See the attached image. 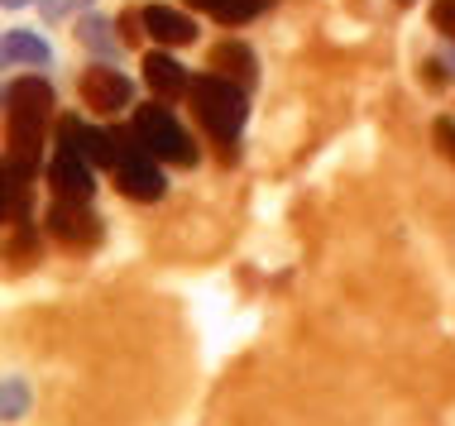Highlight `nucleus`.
Listing matches in <instances>:
<instances>
[{
    "mask_svg": "<svg viewBox=\"0 0 455 426\" xmlns=\"http://www.w3.org/2000/svg\"><path fill=\"white\" fill-rule=\"evenodd\" d=\"M5 144H10V168L5 178L10 182H29V173L39 168V154H44V130L53 120L58 101H53V87L44 77H20L10 82L5 91Z\"/></svg>",
    "mask_w": 455,
    "mask_h": 426,
    "instance_id": "f257e3e1",
    "label": "nucleus"
},
{
    "mask_svg": "<svg viewBox=\"0 0 455 426\" xmlns=\"http://www.w3.org/2000/svg\"><path fill=\"white\" fill-rule=\"evenodd\" d=\"M192 111H196V125L212 135L220 149H230L235 135L244 130V115H250V101H244V87L235 82L216 77V72H206V77L192 82Z\"/></svg>",
    "mask_w": 455,
    "mask_h": 426,
    "instance_id": "f03ea898",
    "label": "nucleus"
},
{
    "mask_svg": "<svg viewBox=\"0 0 455 426\" xmlns=\"http://www.w3.org/2000/svg\"><path fill=\"white\" fill-rule=\"evenodd\" d=\"M134 135L144 139V149L164 163H178V168H192L196 163V149L188 139V130L178 125V115L168 111V101H154V106H140L134 111Z\"/></svg>",
    "mask_w": 455,
    "mask_h": 426,
    "instance_id": "7ed1b4c3",
    "label": "nucleus"
},
{
    "mask_svg": "<svg viewBox=\"0 0 455 426\" xmlns=\"http://www.w3.org/2000/svg\"><path fill=\"white\" fill-rule=\"evenodd\" d=\"M120 139V158H116V182L130 201H158L164 197V173H158V158L144 149V139L134 130H116Z\"/></svg>",
    "mask_w": 455,
    "mask_h": 426,
    "instance_id": "20e7f679",
    "label": "nucleus"
},
{
    "mask_svg": "<svg viewBox=\"0 0 455 426\" xmlns=\"http://www.w3.org/2000/svg\"><path fill=\"white\" fill-rule=\"evenodd\" d=\"M44 225H48V235H53L58 245H68V249L101 245V221H96L92 201H63V197H53Z\"/></svg>",
    "mask_w": 455,
    "mask_h": 426,
    "instance_id": "39448f33",
    "label": "nucleus"
},
{
    "mask_svg": "<svg viewBox=\"0 0 455 426\" xmlns=\"http://www.w3.org/2000/svg\"><path fill=\"white\" fill-rule=\"evenodd\" d=\"M77 96H82V106L96 115H120L130 106V82L120 77L116 67H106V63H92L87 72L77 77Z\"/></svg>",
    "mask_w": 455,
    "mask_h": 426,
    "instance_id": "423d86ee",
    "label": "nucleus"
},
{
    "mask_svg": "<svg viewBox=\"0 0 455 426\" xmlns=\"http://www.w3.org/2000/svg\"><path fill=\"white\" fill-rule=\"evenodd\" d=\"M48 187H53V197H63V201H92V197H96L92 163H87L77 149L58 144V154L48 158Z\"/></svg>",
    "mask_w": 455,
    "mask_h": 426,
    "instance_id": "0eeeda50",
    "label": "nucleus"
},
{
    "mask_svg": "<svg viewBox=\"0 0 455 426\" xmlns=\"http://www.w3.org/2000/svg\"><path fill=\"white\" fill-rule=\"evenodd\" d=\"M58 144H68V149H77V154L87 158L92 168H116V158H120V139H116V130L82 125L77 115L58 120Z\"/></svg>",
    "mask_w": 455,
    "mask_h": 426,
    "instance_id": "6e6552de",
    "label": "nucleus"
},
{
    "mask_svg": "<svg viewBox=\"0 0 455 426\" xmlns=\"http://www.w3.org/2000/svg\"><path fill=\"white\" fill-rule=\"evenodd\" d=\"M144 82H149V91L158 96V101H178V96L192 91L188 82V67L178 63L168 48H154V53H144Z\"/></svg>",
    "mask_w": 455,
    "mask_h": 426,
    "instance_id": "1a4fd4ad",
    "label": "nucleus"
},
{
    "mask_svg": "<svg viewBox=\"0 0 455 426\" xmlns=\"http://www.w3.org/2000/svg\"><path fill=\"white\" fill-rule=\"evenodd\" d=\"M212 72L250 91L254 82H259V58H254V48H250V43L226 39V43H216V48H212Z\"/></svg>",
    "mask_w": 455,
    "mask_h": 426,
    "instance_id": "9d476101",
    "label": "nucleus"
},
{
    "mask_svg": "<svg viewBox=\"0 0 455 426\" xmlns=\"http://www.w3.org/2000/svg\"><path fill=\"white\" fill-rule=\"evenodd\" d=\"M144 34L158 39L164 48H182V43L196 39V24L188 15H178V10H168V5H149L144 10Z\"/></svg>",
    "mask_w": 455,
    "mask_h": 426,
    "instance_id": "9b49d317",
    "label": "nucleus"
},
{
    "mask_svg": "<svg viewBox=\"0 0 455 426\" xmlns=\"http://www.w3.org/2000/svg\"><path fill=\"white\" fill-rule=\"evenodd\" d=\"M5 63H34V67H44L48 63V43L39 39V34H29V29H10L5 34Z\"/></svg>",
    "mask_w": 455,
    "mask_h": 426,
    "instance_id": "f8f14e48",
    "label": "nucleus"
},
{
    "mask_svg": "<svg viewBox=\"0 0 455 426\" xmlns=\"http://www.w3.org/2000/svg\"><path fill=\"white\" fill-rule=\"evenodd\" d=\"M188 5H192V10H206V15H216L220 24H244V20L259 15L268 0H188Z\"/></svg>",
    "mask_w": 455,
    "mask_h": 426,
    "instance_id": "ddd939ff",
    "label": "nucleus"
},
{
    "mask_svg": "<svg viewBox=\"0 0 455 426\" xmlns=\"http://www.w3.org/2000/svg\"><path fill=\"white\" fill-rule=\"evenodd\" d=\"M24 407H29V388H24V379H5V422H20Z\"/></svg>",
    "mask_w": 455,
    "mask_h": 426,
    "instance_id": "4468645a",
    "label": "nucleus"
},
{
    "mask_svg": "<svg viewBox=\"0 0 455 426\" xmlns=\"http://www.w3.org/2000/svg\"><path fill=\"white\" fill-rule=\"evenodd\" d=\"M77 34H82V43H92V48H101V53H110V39H106V20H101V15L82 20V24H77Z\"/></svg>",
    "mask_w": 455,
    "mask_h": 426,
    "instance_id": "2eb2a0df",
    "label": "nucleus"
},
{
    "mask_svg": "<svg viewBox=\"0 0 455 426\" xmlns=\"http://www.w3.org/2000/svg\"><path fill=\"white\" fill-rule=\"evenodd\" d=\"M432 24H436V34H446V39L455 43V0H436V5H432Z\"/></svg>",
    "mask_w": 455,
    "mask_h": 426,
    "instance_id": "dca6fc26",
    "label": "nucleus"
},
{
    "mask_svg": "<svg viewBox=\"0 0 455 426\" xmlns=\"http://www.w3.org/2000/svg\"><path fill=\"white\" fill-rule=\"evenodd\" d=\"M436 144L455 158V125H451V120H436Z\"/></svg>",
    "mask_w": 455,
    "mask_h": 426,
    "instance_id": "f3484780",
    "label": "nucleus"
},
{
    "mask_svg": "<svg viewBox=\"0 0 455 426\" xmlns=\"http://www.w3.org/2000/svg\"><path fill=\"white\" fill-rule=\"evenodd\" d=\"M5 5H10V10H20V5H29V0H5Z\"/></svg>",
    "mask_w": 455,
    "mask_h": 426,
    "instance_id": "a211bd4d",
    "label": "nucleus"
},
{
    "mask_svg": "<svg viewBox=\"0 0 455 426\" xmlns=\"http://www.w3.org/2000/svg\"><path fill=\"white\" fill-rule=\"evenodd\" d=\"M398 5H412V0H398Z\"/></svg>",
    "mask_w": 455,
    "mask_h": 426,
    "instance_id": "6ab92c4d",
    "label": "nucleus"
}]
</instances>
